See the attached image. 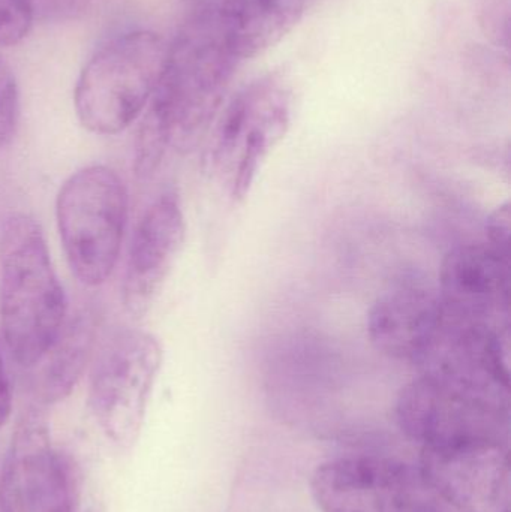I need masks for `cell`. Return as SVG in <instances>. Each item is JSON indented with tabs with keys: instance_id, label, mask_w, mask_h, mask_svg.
I'll use <instances>...</instances> for the list:
<instances>
[{
	"instance_id": "6da1fadb",
	"label": "cell",
	"mask_w": 511,
	"mask_h": 512,
	"mask_svg": "<svg viewBox=\"0 0 511 512\" xmlns=\"http://www.w3.org/2000/svg\"><path fill=\"white\" fill-rule=\"evenodd\" d=\"M239 60L222 41L215 12L186 24L167 62L135 141V173L152 176L165 150L191 146L218 113Z\"/></svg>"
},
{
	"instance_id": "7a4b0ae2",
	"label": "cell",
	"mask_w": 511,
	"mask_h": 512,
	"mask_svg": "<svg viewBox=\"0 0 511 512\" xmlns=\"http://www.w3.org/2000/svg\"><path fill=\"white\" fill-rule=\"evenodd\" d=\"M65 291L41 225L12 213L0 230V328L18 366L32 369L56 342L66 322Z\"/></svg>"
},
{
	"instance_id": "3957f363",
	"label": "cell",
	"mask_w": 511,
	"mask_h": 512,
	"mask_svg": "<svg viewBox=\"0 0 511 512\" xmlns=\"http://www.w3.org/2000/svg\"><path fill=\"white\" fill-rule=\"evenodd\" d=\"M168 48L158 33L132 30L102 45L77 80L78 120L93 134L125 131L146 110L161 80Z\"/></svg>"
},
{
	"instance_id": "277c9868",
	"label": "cell",
	"mask_w": 511,
	"mask_h": 512,
	"mask_svg": "<svg viewBox=\"0 0 511 512\" xmlns=\"http://www.w3.org/2000/svg\"><path fill=\"white\" fill-rule=\"evenodd\" d=\"M128 191L116 171L90 165L72 174L56 201L57 228L69 267L83 285L111 276L128 222Z\"/></svg>"
},
{
	"instance_id": "5b68a950",
	"label": "cell",
	"mask_w": 511,
	"mask_h": 512,
	"mask_svg": "<svg viewBox=\"0 0 511 512\" xmlns=\"http://www.w3.org/2000/svg\"><path fill=\"white\" fill-rule=\"evenodd\" d=\"M395 412L402 432L422 448L503 442L509 424L507 399L429 375L402 388Z\"/></svg>"
},
{
	"instance_id": "8992f818",
	"label": "cell",
	"mask_w": 511,
	"mask_h": 512,
	"mask_svg": "<svg viewBox=\"0 0 511 512\" xmlns=\"http://www.w3.org/2000/svg\"><path fill=\"white\" fill-rule=\"evenodd\" d=\"M161 360L155 337L135 328L117 331L104 343L93 363L89 403L108 438L134 441Z\"/></svg>"
},
{
	"instance_id": "52a82bcc",
	"label": "cell",
	"mask_w": 511,
	"mask_h": 512,
	"mask_svg": "<svg viewBox=\"0 0 511 512\" xmlns=\"http://www.w3.org/2000/svg\"><path fill=\"white\" fill-rule=\"evenodd\" d=\"M312 495L323 512H437L419 468L375 456H348L318 466Z\"/></svg>"
},
{
	"instance_id": "ba28073f",
	"label": "cell",
	"mask_w": 511,
	"mask_h": 512,
	"mask_svg": "<svg viewBox=\"0 0 511 512\" xmlns=\"http://www.w3.org/2000/svg\"><path fill=\"white\" fill-rule=\"evenodd\" d=\"M77 475L39 409L24 412L0 472V512H75Z\"/></svg>"
},
{
	"instance_id": "9c48e42d",
	"label": "cell",
	"mask_w": 511,
	"mask_h": 512,
	"mask_svg": "<svg viewBox=\"0 0 511 512\" xmlns=\"http://www.w3.org/2000/svg\"><path fill=\"white\" fill-rule=\"evenodd\" d=\"M420 472L438 501L461 512H510L509 457L503 442L422 448Z\"/></svg>"
},
{
	"instance_id": "30bf717a",
	"label": "cell",
	"mask_w": 511,
	"mask_h": 512,
	"mask_svg": "<svg viewBox=\"0 0 511 512\" xmlns=\"http://www.w3.org/2000/svg\"><path fill=\"white\" fill-rule=\"evenodd\" d=\"M291 93L278 74L266 75L243 87L222 114L218 152L240 150L234 195L245 197L270 147L290 123Z\"/></svg>"
},
{
	"instance_id": "8fae6325",
	"label": "cell",
	"mask_w": 511,
	"mask_h": 512,
	"mask_svg": "<svg viewBox=\"0 0 511 512\" xmlns=\"http://www.w3.org/2000/svg\"><path fill=\"white\" fill-rule=\"evenodd\" d=\"M185 236V221L174 192L159 195L138 222L123 282V303L132 316L147 312L161 289Z\"/></svg>"
},
{
	"instance_id": "7c38bea8",
	"label": "cell",
	"mask_w": 511,
	"mask_h": 512,
	"mask_svg": "<svg viewBox=\"0 0 511 512\" xmlns=\"http://www.w3.org/2000/svg\"><path fill=\"white\" fill-rule=\"evenodd\" d=\"M441 304L465 321L498 325L509 309V256L492 246L467 245L444 258L440 273Z\"/></svg>"
},
{
	"instance_id": "4fadbf2b",
	"label": "cell",
	"mask_w": 511,
	"mask_h": 512,
	"mask_svg": "<svg viewBox=\"0 0 511 512\" xmlns=\"http://www.w3.org/2000/svg\"><path fill=\"white\" fill-rule=\"evenodd\" d=\"M444 321L440 298L416 288L396 289L378 298L368 318L375 348L396 360L420 364Z\"/></svg>"
},
{
	"instance_id": "5bb4252c",
	"label": "cell",
	"mask_w": 511,
	"mask_h": 512,
	"mask_svg": "<svg viewBox=\"0 0 511 512\" xmlns=\"http://www.w3.org/2000/svg\"><path fill=\"white\" fill-rule=\"evenodd\" d=\"M305 8L306 0H221L215 17L222 41L240 62L278 45Z\"/></svg>"
},
{
	"instance_id": "9a60e30c",
	"label": "cell",
	"mask_w": 511,
	"mask_h": 512,
	"mask_svg": "<svg viewBox=\"0 0 511 512\" xmlns=\"http://www.w3.org/2000/svg\"><path fill=\"white\" fill-rule=\"evenodd\" d=\"M96 327V315L90 310L65 322L32 379V393L38 403L53 405L71 394L92 355Z\"/></svg>"
},
{
	"instance_id": "2e32d148",
	"label": "cell",
	"mask_w": 511,
	"mask_h": 512,
	"mask_svg": "<svg viewBox=\"0 0 511 512\" xmlns=\"http://www.w3.org/2000/svg\"><path fill=\"white\" fill-rule=\"evenodd\" d=\"M480 29L497 48H510V0H473Z\"/></svg>"
},
{
	"instance_id": "e0dca14e",
	"label": "cell",
	"mask_w": 511,
	"mask_h": 512,
	"mask_svg": "<svg viewBox=\"0 0 511 512\" xmlns=\"http://www.w3.org/2000/svg\"><path fill=\"white\" fill-rule=\"evenodd\" d=\"M20 114L17 81L8 63L0 57V149L14 137Z\"/></svg>"
},
{
	"instance_id": "ac0fdd59",
	"label": "cell",
	"mask_w": 511,
	"mask_h": 512,
	"mask_svg": "<svg viewBox=\"0 0 511 512\" xmlns=\"http://www.w3.org/2000/svg\"><path fill=\"white\" fill-rule=\"evenodd\" d=\"M33 21L26 0H0V45L20 44L29 35Z\"/></svg>"
},
{
	"instance_id": "d6986e66",
	"label": "cell",
	"mask_w": 511,
	"mask_h": 512,
	"mask_svg": "<svg viewBox=\"0 0 511 512\" xmlns=\"http://www.w3.org/2000/svg\"><path fill=\"white\" fill-rule=\"evenodd\" d=\"M33 20L63 21L77 18L89 6L90 0H26Z\"/></svg>"
},
{
	"instance_id": "ffe728a7",
	"label": "cell",
	"mask_w": 511,
	"mask_h": 512,
	"mask_svg": "<svg viewBox=\"0 0 511 512\" xmlns=\"http://www.w3.org/2000/svg\"><path fill=\"white\" fill-rule=\"evenodd\" d=\"M510 222L509 204L498 207L488 221L489 246L507 256H509Z\"/></svg>"
},
{
	"instance_id": "44dd1931",
	"label": "cell",
	"mask_w": 511,
	"mask_h": 512,
	"mask_svg": "<svg viewBox=\"0 0 511 512\" xmlns=\"http://www.w3.org/2000/svg\"><path fill=\"white\" fill-rule=\"evenodd\" d=\"M12 411V391L9 382L8 370L3 360L2 348H0V427L8 423Z\"/></svg>"
}]
</instances>
